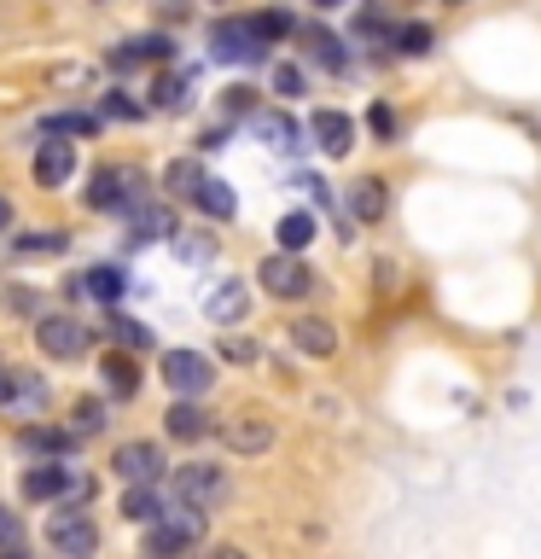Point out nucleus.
Listing matches in <instances>:
<instances>
[{"label":"nucleus","instance_id":"1","mask_svg":"<svg viewBox=\"0 0 541 559\" xmlns=\"http://www.w3.org/2000/svg\"><path fill=\"white\" fill-rule=\"evenodd\" d=\"M146 536H152L157 559L187 554V548H199V542H204V513L181 501V507H169V513H157V524H146Z\"/></svg>","mask_w":541,"mask_h":559},{"label":"nucleus","instance_id":"2","mask_svg":"<svg viewBox=\"0 0 541 559\" xmlns=\"http://www.w3.org/2000/svg\"><path fill=\"white\" fill-rule=\"evenodd\" d=\"M140 192H146V175L134 164H105L87 181V204L94 210H140Z\"/></svg>","mask_w":541,"mask_h":559},{"label":"nucleus","instance_id":"3","mask_svg":"<svg viewBox=\"0 0 541 559\" xmlns=\"http://www.w3.org/2000/svg\"><path fill=\"white\" fill-rule=\"evenodd\" d=\"M175 496H181L187 507H199V513H209V507H221L227 496H233V484H227V472H221V466L187 461L181 472H175Z\"/></svg>","mask_w":541,"mask_h":559},{"label":"nucleus","instance_id":"4","mask_svg":"<svg viewBox=\"0 0 541 559\" xmlns=\"http://www.w3.org/2000/svg\"><path fill=\"white\" fill-rule=\"evenodd\" d=\"M47 542L70 559H87L99 548V531H94V513H76V507H59V513L47 519Z\"/></svg>","mask_w":541,"mask_h":559},{"label":"nucleus","instance_id":"5","mask_svg":"<svg viewBox=\"0 0 541 559\" xmlns=\"http://www.w3.org/2000/svg\"><path fill=\"white\" fill-rule=\"evenodd\" d=\"M164 379H169V391L181 402H192V396H204L209 384H216V367H209V356H199V349H169Z\"/></svg>","mask_w":541,"mask_h":559},{"label":"nucleus","instance_id":"6","mask_svg":"<svg viewBox=\"0 0 541 559\" xmlns=\"http://www.w3.org/2000/svg\"><path fill=\"white\" fill-rule=\"evenodd\" d=\"M209 47H216V59H239V64H256L262 52H268V41L251 29V17H233V24L221 17V24L209 29Z\"/></svg>","mask_w":541,"mask_h":559},{"label":"nucleus","instance_id":"7","mask_svg":"<svg viewBox=\"0 0 541 559\" xmlns=\"http://www.w3.org/2000/svg\"><path fill=\"white\" fill-rule=\"evenodd\" d=\"M35 344H41L47 356L70 361V356L87 349V326L76 321V314H41V321H35Z\"/></svg>","mask_w":541,"mask_h":559},{"label":"nucleus","instance_id":"8","mask_svg":"<svg viewBox=\"0 0 541 559\" xmlns=\"http://www.w3.org/2000/svg\"><path fill=\"white\" fill-rule=\"evenodd\" d=\"M256 280H262V286H268L274 297H303V292L314 286V274H309V269H303V262H297V257H286V251L262 257Z\"/></svg>","mask_w":541,"mask_h":559},{"label":"nucleus","instance_id":"9","mask_svg":"<svg viewBox=\"0 0 541 559\" xmlns=\"http://www.w3.org/2000/svg\"><path fill=\"white\" fill-rule=\"evenodd\" d=\"M111 466H117L134 489H152L157 478H164V454H157V443H122V449L111 454Z\"/></svg>","mask_w":541,"mask_h":559},{"label":"nucleus","instance_id":"10","mask_svg":"<svg viewBox=\"0 0 541 559\" xmlns=\"http://www.w3.org/2000/svg\"><path fill=\"white\" fill-rule=\"evenodd\" d=\"M309 134H314V146H321L326 157H344L349 146H356V122H349L344 111H314Z\"/></svg>","mask_w":541,"mask_h":559},{"label":"nucleus","instance_id":"11","mask_svg":"<svg viewBox=\"0 0 541 559\" xmlns=\"http://www.w3.org/2000/svg\"><path fill=\"white\" fill-rule=\"evenodd\" d=\"M70 175H76V152H70V140H41V152H35V181H41V187H64Z\"/></svg>","mask_w":541,"mask_h":559},{"label":"nucleus","instance_id":"12","mask_svg":"<svg viewBox=\"0 0 541 559\" xmlns=\"http://www.w3.org/2000/svg\"><path fill=\"white\" fill-rule=\"evenodd\" d=\"M175 234V210L169 204H140L134 210V222H129V239L134 245H157V239H169Z\"/></svg>","mask_w":541,"mask_h":559},{"label":"nucleus","instance_id":"13","mask_svg":"<svg viewBox=\"0 0 541 559\" xmlns=\"http://www.w3.org/2000/svg\"><path fill=\"white\" fill-rule=\"evenodd\" d=\"M291 344L303 349V356H332V349H338V332H332V321H321V314H303V321L291 326Z\"/></svg>","mask_w":541,"mask_h":559},{"label":"nucleus","instance_id":"14","mask_svg":"<svg viewBox=\"0 0 541 559\" xmlns=\"http://www.w3.org/2000/svg\"><path fill=\"white\" fill-rule=\"evenodd\" d=\"M64 489H76V478H70L64 466H35V472H24V496H29V501H59Z\"/></svg>","mask_w":541,"mask_h":559},{"label":"nucleus","instance_id":"15","mask_svg":"<svg viewBox=\"0 0 541 559\" xmlns=\"http://www.w3.org/2000/svg\"><path fill=\"white\" fill-rule=\"evenodd\" d=\"M164 426H169V437L192 443V437H204V431H209V414L199 408V402H175V408L164 414Z\"/></svg>","mask_w":541,"mask_h":559},{"label":"nucleus","instance_id":"16","mask_svg":"<svg viewBox=\"0 0 541 559\" xmlns=\"http://www.w3.org/2000/svg\"><path fill=\"white\" fill-rule=\"evenodd\" d=\"M187 99H192V82L181 76V70H164L157 87H152V105L157 111H187Z\"/></svg>","mask_w":541,"mask_h":559},{"label":"nucleus","instance_id":"17","mask_svg":"<svg viewBox=\"0 0 541 559\" xmlns=\"http://www.w3.org/2000/svg\"><path fill=\"white\" fill-rule=\"evenodd\" d=\"M82 292L94 297V304H117V297L129 292V280H122L117 269H105V262H99V269H87V274H82Z\"/></svg>","mask_w":541,"mask_h":559},{"label":"nucleus","instance_id":"18","mask_svg":"<svg viewBox=\"0 0 541 559\" xmlns=\"http://www.w3.org/2000/svg\"><path fill=\"white\" fill-rule=\"evenodd\" d=\"M384 204H390L384 181H356V192H349V210H356V222H378Z\"/></svg>","mask_w":541,"mask_h":559},{"label":"nucleus","instance_id":"19","mask_svg":"<svg viewBox=\"0 0 541 559\" xmlns=\"http://www.w3.org/2000/svg\"><path fill=\"white\" fill-rule=\"evenodd\" d=\"M244 304H251V297H244V286H239V280H227V286H216V292H209V321H239V314H244Z\"/></svg>","mask_w":541,"mask_h":559},{"label":"nucleus","instance_id":"20","mask_svg":"<svg viewBox=\"0 0 541 559\" xmlns=\"http://www.w3.org/2000/svg\"><path fill=\"white\" fill-rule=\"evenodd\" d=\"M140 59H169V41H164V35H140V41H122V47L111 52L117 70H129V64H140Z\"/></svg>","mask_w":541,"mask_h":559},{"label":"nucleus","instance_id":"21","mask_svg":"<svg viewBox=\"0 0 541 559\" xmlns=\"http://www.w3.org/2000/svg\"><path fill=\"white\" fill-rule=\"evenodd\" d=\"M309 239H314V216H309V210H291V216H279V251H286V257H297Z\"/></svg>","mask_w":541,"mask_h":559},{"label":"nucleus","instance_id":"22","mask_svg":"<svg viewBox=\"0 0 541 559\" xmlns=\"http://www.w3.org/2000/svg\"><path fill=\"white\" fill-rule=\"evenodd\" d=\"M227 443L239 454H256V449L274 443V426H262V419H233V426H227Z\"/></svg>","mask_w":541,"mask_h":559},{"label":"nucleus","instance_id":"23","mask_svg":"<svg viewBox=\"0 0 541 559\" xmlns=\"http://www.w3.org/2000/svg\"><path fill=\"white\" fill-rule=\"evenodd\" d=\"M99 129V117L94 111H52L47 122H41V134L47 140H64V134H94Z\"/></svg>","mask_w":541,"mask_h":559},{"label":"nucleus","instance_id":"24","mask_svg":"<svg viewBox=\"0 0 541 559\" xmlns=\"http://www.w3.org/2000/svg\"><path fill=\"white\" fill-rule=\"evenodd\" d=\"M199 204H204L216 222H233V210H239L233 187H227V181H209V175H204V187H199Z\"/></svg>","mask_w":541,"mask_h":559},{"label":"nucleus","instance_id":"25","mask_svg":"<svg viewBox=\"0 0 541 559\" xmlns=\"http://www.w3.org/2000/svg\"><path fill=\"white\" fill-rule=\"evenodd\" d=\"M122 513H129L134 524H157V513H164V507H157L152 489H129V496H122Z\"/></svg>","mask_w":541,"mask_h":559},{"label":"nucleus","instance_id":"26","mask_svg":"<svg viewBox=\"0 0 541 559\" xmlns=\"http://www.w3.org/2000/svg\"><path fill=\"white\" fill-rule=\"evenodd\" d=\"M105 384H111L117 396H129L134 384H140V373H134V361H129V356H105Z\"/></svg>","mask_w":541,"mask_h":559},{"label":"nucleus","instance_id":"27","mask_svg":"<svg viewBox=\"0 0 541 559\" xmlns=\"http://www.w3.org/2000/svg\"><path fill=\"white\" fill-rule=\"evenodd\" d=\"M262 134H268V146H279V152H297V146H303L291 117H262Z\"/></svg>","mask_w":541,"mask_h":559},{"label":"nucleus","instance_id":"28","mask_svg":"<svg viewBox=\"0 0 541 559\" xmlns=\"http://www.w3.org/2000/svg\"><path fill=\"white\" fill-rule=\"evenodd\" d=\"M64 245H70V239L59 234V227H41V234H24V239H17V251H24V257H41V251H47V257H52V251H64Z\"/></svg>","mask_w":541,"mask_h":559},{"label":"nucleus","instance_id":"29","mask_svg":"<svg viewBox=\"0 0 541 559\" xmlns=\"http://www.w3.org/2000/svg\"><path fill=\"white\" fill-rule=\"evenodd\" d=\"M12 402H17V408H41V402H47V384L35 379V373H12Z\"/></svg>","mask_w":541,"mask_h":559},{"label":"nucleus","instance_id":"30","mask_svg":"<svg viewBox=\"0 0 541 559\" xmlns=\"http://www.w3.org/2000/svg\"><path fill=\"white\" fill-rule=\"evenodd\" d=\"M169 187H175V192H187V199H199V187H204V169H199V164H187V157H181V164H169Z\"/></svg>","mask_w":541,"mask_h":559},{"label":"nucleus","instance_id":"31","mask_svg":"<svg viewBox=\"0 0 541 559\" xmlns=\"http://www.w3.org/2000/svg\"><path fill=\"white\" fill-rule=\"evenodd\" d=\"M309 47H314V59H326L332 70L344 64V41H338V35H326V29H309Z\"/></svg>","mask_w":541,"mask_h":559},{"label":"nucleus","instance_id":"32","mask_svg":"<svg viewBox=\"0 0 541 559\" xmlns=\"http://www.w3.org/2000/svg\"><path fill=\"white\" fill-rule=\"evenodd\" d=\"M24 449H29V454H64L70 437H64V431H24Z\"/></svg>","mask_w":541,"mask_h":559},{"label":"nucleus","instance_id":"33","mask_svg":"<svg viewBox=\"0 0 541 559\" xmlns=\"http://www.w3.org/2000/svg\"><path fill=\"white\" fill-rule=\"evenodd\" d=\"M396 47L408 52V59H419V52H431V29H425V24H408V29H396Z\"/></svg>","mask_w":541,"mask_h":559},{"label":"nucleus","instance_id":"34","mask_svg":"<svg viewBox=\"0 0 541 559\" xmlns=\"http://www.w3.org/2000/svg\"><path fill=\"white\" fill-rule=\"evenodd\" d=\"M251 29L262 35V41H279V35H291V17L286 12H262V17H251Z\"/></svg>","mask_w":541,"mask_h":559},{"label":"nucleus","instance_id":"35","mask_svg":"<svg viewBox=\"0 0 541 559\" xmlns=\"http://www.w3.org/2000/svg\"><path fill=\"white\" fill-rule=\"evenodd\" d=\"M274 94H279V99L303 94V70H297V64H274Z\"/></svg>","mask_w":541,"mask_h":559},{"label":"nucleus","instance_id":"36","mask_svg":"<svg viewBox=\"0 0 541 559\" xmlns=\"http://www.w3.org/2000/svg\"><path fill=\"white\" fill-rule=\"evenodd\" d=\"M111 332H117L122 349H146V344H152V332L140 326V321H111Z\"/></svg>","mask_w":541,"mask_h":559},{"label":"nucleus","instance_id":"37","mask_svg":"<svg viewBox=\"0 0 541 559\" xmlns=\"http://www.w3.org/2000/svg\"><path fill=\"white\" fill-rule=\"evenodd\" d=\"M105 117L134 122V117H140V99H129V94H105Z\"/></svg>","mask_w":541,"mask_h":559},{"label":"nucleus","instance_id":"38","mask_svg":"<svg viewBox=\"0 0 541 559\" xmlns=\"http://www.w3.org/2000/svg\"><path fill=\"white\" fill-rule=\"evenodd\" d=\"M105 426V408L99 402H76V431H99Z\"/></svg>","mask_w":541,"mask_h":559},{"label":"nucleus","instance_id":"39","mask_svg":"<svg viewBox=\"0 0 541 559\" xmlns=\"http://www.w3.org/2000/svg\"><path fill=\"white\" fill-rule=\"evenodd\" d=\"M221 356H227V361H251L256 344H251V338H221Z\"/></svg>","mask_w":541,"mask_h":559},{"label":"nucleus","instance_id":"40","mask_svg":"<svg viewBox=\"0 0 541 559\" xmlns=\"http://www.w3.org/2000/svg\"><path fill=\"white\" fill-rule=\"evenodd\" d=\"M366 129H373V134H396V117L384 111V105H373V111H366Z\"/></svg>","mask_w":541,"mask_h":559},{"label":"nucleus","instance_id":"41","mask_svg":"<svg viewBox=\"0 0 541 559\" xmlns=\"http://www.w3.org/2000/svg\"><path fill=\"white\" fill-rule=\"evenodd\" d=\"M0 548H17V519L0 507Z\"/></svg>","mask_w":541,"mask_h":559},{"label":"nucleus","instance_id":"42","mask_svg":"<svg viewBox=\"0 0 541 559\" xmlns=\"http://www.w3.org/2000/svg\"><path fill=\"white\" fill-rule=\"evenodd\" d=\"M204 559H251V554H244V548H209Z\"/></svg>","mask_w":541,"mask_h":559},{"label":"nucleus","instance_id":"43","mask_svg":"<svg viewBox=\"0 0 541 559\" xmlns=\"http://www.w3.org/2000/svg\"><path fill=\"white\" fill-rule=\"evenodd\" d=\"M12 402V373H0V408Z\"/></svg>","mask_w":541,"mask_h":559},{"label":"nucleus","instance_id":"44","mask_svg":"<svg viewBox=\"0 0 541 559\" xmlns=\"http://www.w3.org/2000/svg\"><path fill=\"white\" fill-rule=\"evenodd\" d=\"M7 227H12V204L0 199V234H7Z\"/></svg>","mask_w":541,"mask_h":559},{"label":"nucleus","instance_id":"45","mask_svg":"<svg viewBox=\"0 0 541 559\" xmlns=\"http://www.w3.org/2000/svg\"><path fill=\"white\" fill-rule=\"evenodd\" d=\"M0 559H29L24 548H0Z\"/></svg>","mask_w":541,"mask_h":559},{"label":"nucleus","instance_id":"46","mask_svg":"<svg viewBox=\"0 0 541 559\" xmlns=\"http://www.w3.org/2000/svg\"><path fill=\"white\" fill-rule=\"evenodd\" d=\"M314 7H321V12H326V7H344V0H314Z\"/></svg>","mask_w":541,"mask_h":559}]
</instances>
